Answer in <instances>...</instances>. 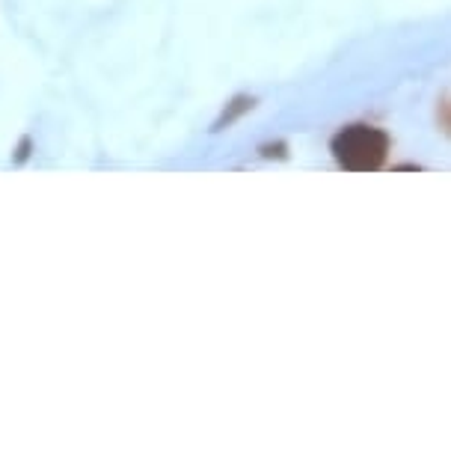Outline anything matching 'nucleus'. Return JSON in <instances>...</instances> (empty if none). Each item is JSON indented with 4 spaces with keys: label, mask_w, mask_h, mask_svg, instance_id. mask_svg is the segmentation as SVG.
<instances>
[{
    "label": "nucleus",
    "mask_w": 451,
    "mask_h": 454,
    "mask_svg": "<svg viewBox=\"0 0 451 454\" xmlns=\"http://www.w3.org/2000/svg\"><path fill=\"white\" fill-rule=\"evenodd\" d=\"M330 152H333L336 164L347 173H377L389 160L393 137L377 125H345L330 140Z\"/></svg>",
    "instance_id": "f257e3e1"
},
{
    "label": "nucleus",
    "mask_w": 451,
    "mask_h": 454,
    "mask_svg": "<svg viewBox=\"0 0 451 454\" xmlns=\"http://www.w3.org/2000/svg\"><path fill=\"white\" fill-rule=\"evenodd\" d=\"M253 107H255V98H253V96H235V98L223 107V114L217 116V122H214V128H211V131H226V128H232V125L237 122V119L250 114Z\"/></svg>",
    "instance_id": "f03ea898"
},
{
    "label": "nucleus",
    "mask_w": 451,
    "mask_h": 454,
    "mask_svg": "<svg viewBox=\"0 0 451 454\" xmlns=\"http://www.w3.org/2000/svg\"><path fill=\"white\" fill-rule=\"evenodd\" d=\"M259 155L265 160H285L288 158V143L274 140V143H261L259 145Z\"/></svg>",
    "instance_id": "7ed1b4c3"
},
{
    "label": "nucleus",
    "mask_w": 451,
    "mask_h": 454,
    "mask_svg": "<svg viewBox=\"0 0 451 454\" xmlns=\"http://www.w3.org/2000/svg\"><path fill=\"white\" fill-rule=\"evenodd\" d=\"M437 125H439V131L451 137V101H442V105L437 107Z\"/></svg>",
    "instance_id": "20e7f679"
},
{
    "label": "nucleus",
    "mask_w": 451,
    "mask_h": 454,
    "mask_svg": "<svg viewBox=\"0 0 451 454\" xmlns=\"http://www.w3.org/2000/svg\"><path fill=\"white\" fill-rule=\"evenodd\" d=\"M30 152H33V137H21L19 145H15V155H12V160H15V164H24V160L30 158Z\"/></svg>",
    "instance_id": "39448f33"
}]
</instances>
